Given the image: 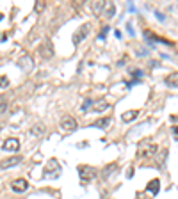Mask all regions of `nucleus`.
Returning <instances> with one entry per match:
<instances>
[{
    "label": "nucleus",
    "mask_w": 178,
    "mask_h": 199,
    "mask_svg": "<svg viewBox=\"0 0 178 199\" xmlns=\"http://www.w3.org/2000/svg\"><path fill=\"white\" fill-rule=\"evenodd\" d=\"M78 176H80V181L82 183H87L89 180L94 178V169L89 167V165H80L78 167Z\"/></svg>",
    "instance_id": "obj_3"
},
{
    "label": "nucleus",
    "mask_w": 178,
    "mask_h": 199,
    "mask_svg": "<svg viewBox=\"0 0 178 199\" xmlns=\"http://www.w3.org/2000/svg\"><path fill=\"white\" fill-rule=\"evenodd\" d=\"M21 162V156H11V158H7V160H2L0 162V167L2 169H6V167H14V165H18Z\"/></svg>",
    "instance_id": "obj_7"
},
{
    "label": "nucleus",
    "mask_w": 178,
    "mask_h": 199,
    "mask_svg": "<svg viewBox=\"0 0 178 199\" xmlns=\"http://www.w3.org/2000/svg\"><path fill=\"white\" fill-rule=\"evenodd\" d=\"M109 101H105V100H98L96 103H93V110L94 112H103V110H107L109 108Z\"/></svg>",
    "instance_id": "obj_8"
},
{
    "label": "nucleus",
    "mask_w": 178,
    "mask_h": 199,
    "mask_svg": "<svg viewBox=\"0 0 178 199\" xmlns=\"http://www.w3.org/2000/svg\"><path fill=\"white\" fill-rule=\"evenodd\" d=\"M173 135H175V139H178V128H173Z\"/></svg>",
    "instance_id": "obj_19"
},
{
    "label": "nucleus",
    "mask_w": 178,
    "mask_h": 199,
    "mask_svg": "<svg viewBox=\"0 0 178 199\" xmlns=\"http://www.w3.org/2000/svg\"><path fill=\"white\" fill-rule=\"evenodd\" d=\"M135 199H150V197H146L144 192H137V194H135Z\"/></svg>",
    "instance_id": "obj_18"
},
{
    "label": "nucleus",
    "mask_w": 178,
    "mask_h": 199,
    "mask_svg": "<svg viewBox=\"0 0 178 199\" xmlns=\"http://www.w3.org/2000/svg\"><path fill=\"white\" fill-rule=\"evenodd\" d=\"M158 185H160V181H158V180H151V181L148 183V192H151V194L155 196L157 192H158Z\"/></svg>",
    "instance_id": "obj_13"
},
{
    "label": "nucleus",
    "mask_w": 178,
    "mask_h": 199,
    "mask_svg": "<svg viewBox=\"0 0 178 199\" xmlns=\"http://www.w3.org/2000/svg\"><path fill=\"white\" fill-rule=\"evenodd\" d=\"M166 84L169 87H178V73H171L169 77L166 78Z\"/></svg>",
    "instance_id": "obj_12"
},
{
    "label": "nucleus",
    "mask_w": 178,
    "mask_h": 199,
    "mask_svg": "<svg viewBox=\"0 0 178 199\" xmlns=\"http://www.w3.org/2000/svg\"><path fill=\"white\" fill-rule=\"evenodd\" d=\"M0 128H2V126H0Z\"/></svg>",
    "instance_id": "obj_21"
},
{
    "label": "nucleus",
    "mask_w": 178,
    "mask_h": 199,
    "mask_svg": "<svg viewBox=\"0 0 178 199\" xmlns=\"http://www.w3.org/2000/svg\"><path fill=\"white\" fill-rule=\"evenodd\" d=\"M41 53H43V57H46V59L54 55V50H52V44H50V43H45V46L41 48Z\"/></svg>",
    "instance_id": "obj_14"
},
{
    "label": "nucleus",
    "mask_w": 178,
    "mask_h": 199,
    "mask_svg": "<svg viewBox=\"0 0 178 199\" xmlns=\"http://www.w3.org/2000/svg\"><path fill=\"white\" fill-rule=\"evenodd\" d=\"M27 180H23V178H18V180H14L13 183H11V188H13V192H25L27 190Z\"/></svg>",
    "instance_id": "obj_6"
},
{
    "label": "nucleus",
    "mask_w": 178,
    "mask_h": 199,
    "mask_svg": "<svg viewBox=\"0 0 178 199\" xmlns=\"http://www.w3.org/2000/svg\"><path fill=\"white\" fill-rule=\"evenodd\" d=\"M7 85H9V78L4 77V75H0V89H6Z\"/></svg>",
    "instance_id": "obj_16"
},
{
    "label": "nucleus",
    "mask_w": 178,
    "mask_h": 199,
    "mask_svg": "<svg viewBox=\"0 0 178 199\" xmlns=\"http://www.w3.org/2000/svg\"><path fill=\"white\" fill-rule=\"evenodd\" d=\"M6 110H7V101L4 98H0V114L6 112Z\"/></svg>",
    "instance_id": "obj_17"
},
{
    "label": "nucleus",
    "mask_w": 178,
    "mask_h": 199,
    "mask_svg": "<svg viewBox=\"0 0 178 199\" xmlns=\"http://www.w3.org/2000/svg\"><path fill=\"white\" fill-rule=\"evenodd\" d=\"M30 133L34 135V137H41V135L45 133V126H43L41 123H37V125H34V126H32Z\"/></svg>",
    "instance_id": "obj_10"
},
{
    "label": "nucleus",
    "mask_w": 178,
    "mask_h": 199,
    "mask_svg": "<svg viewBox=\"0 0 178 199\" xmlns=\"http://www.w3.org/2000/svg\"><path fill=\"white\" fill-rule=\"evenodd\" d=\"M2 149H4V151H18V149H20V141H18V139H14V137H11V139L4 141Z\"/></svg>",
    "instance_id": "obj_5"
},
{
    "label": "nucleus",
    "mask_w": 178,
    "mask_h": 199,
    "mask_svg": "<svg viewBox=\"0 0 178 199\" xmlns=\"http://www.w3.org/2000/svg\"><path fill=\"white\" fill-rule=\"evenodd\" d=\"M155 151H157V144H155V142L142 141L141 144H139V148H137V155L141 156V158H148V156H151Z\"/></svg>",
    "instance_id": "obj_1"
},
{
    "label": "nucleus",
    "mask_w": 178,
    "mask_h": 199,
    "mask_svg": "<svg viewBox=\"0 0 178 199\" xmlns=\"http://www.w3.org/2000/svg\"><path fill=\"white\" fill-rule=\"evenodd\" d=\"M137 116H139V110H127L121 117H123V121H127V123H128V121H134Z\"/></svg>",
    "instance_id": "obj_11"
},
{
    "label": "nucleus",
    "mask_w": 178,
    "mask_h": 199,
    "mask_svg": "<svg viewBox=\"0 0 178 199\" xmlns=\"http://www.w3.org/2000/svg\"><path fill=\"white\" fill-rule=\"evenodd\" d=\"M89 30H91V23H84L82 27L78 28V32H75L73 34V43L75 44H78V43H82L89 36Z\"/></svg>",
    "instance_id": "obj_2"
},
{
    "label": "nucleus",
    "mask_w": 178,
    "mask_h": 199,
    "mask_svg": "<svg viewBox=\"0 0 178 199\" xmlns=\"http://www.w3.org/2000/svg\"><path fill=\"white\" fill-rule=\"evenodd\" d=\"M61 128H63L64 132H73V130H77V121H75V117L66 116V117L61 121Z\"/></svg>",
    "instance_id": "obj_4"
},
{
    "label": "nucleus",
    "mask_w": 178,
    "mask_h": 199,
    "mask_svg": "<svg viewBox=\"0 0 178 199\" xmlns=\"http://www.w3.org/2000/svg\"><path fill=\"white\" fill-rule=\"evenodd\" d=\"M2 18H4V14H2V13H0V21H2Z\"/></svg>",
    "instance_id": "obj_20"
},
{
    "label": "nucleus",
    "mask_w": 178,
    "mask_h": 199,
    "mask_svg": "<svg viewBox=\"0 0 178 199\" xmlns=\"http://www.w3.org/2000/svg\"><path fill=\"white\" fill-rule=\"evenodd\" d=\"M93 125H94V126H98V128H107L109 125H111V117H102V119L94 121Z\"/></svg>",
    "instance_id": "obj_15"
},
{
    "label": "nucleus",
    "mask_w": 178,
    "mask_h": 199,
    "mask_svg": "<svg viewBox=\"0 0 178 199\" xmlns=\"http://www.w3.org/2000/svg\"><path fill=\"white\" fill-rule=\"evenodd\" d=\"M114 11H116L114 4H112V2H107V4H105V11H103V16H105V18H112Z\"/></svg>",
    "instance_id": "obj_9"
}]
</instances>
